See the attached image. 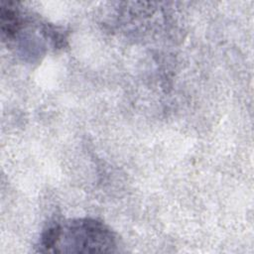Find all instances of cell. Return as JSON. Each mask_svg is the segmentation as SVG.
<instances>
[{
  "mask_svg": "<svg viewBox=\"0 0 254 254\" xmlns=\"http://www.w3.org/2000/svg\"><path fill=\"white\" fill-rule=\"evenodd\" d=\"M115 237L102 222L77 219L64 225L50 226L43 235L42 246L54 252H110Z\"/></svg>",
  "mask_w": 254,
  "mask_h": 254,
  "instance_id": "1",
  "label": "cell"
}]
</instances>
